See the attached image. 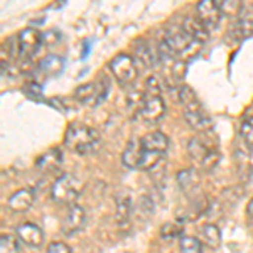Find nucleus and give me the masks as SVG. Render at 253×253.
<instances>
[{
	"label": "nucleus",
	"mask_w": 253,
	"mask_h": 253,
	"mask_svg": "<svg viewBox=\"0 0 253 253\" xmlns=\"http://www.w3.org/2000/svg\"><path fill=\"white\" fill-rule=\"evenodd\" d=\"M108 91H110V83H108V80L101 75V76H98L96 81L80 84L75 91V98L81 105H84V107H96V105H100L101 101L107 98Z\"/></svg>",
	"instance_id": "5"
},
{
	"label": "nucleus",
	"mask_w": 253,
	"mask_h": 253,
	"mask_svg": "<svg viewBox=\"0 0 253 253\" xmlns=\"http://www.w3.org/2000/svg\"><path fill=\"white\" fill-rule=\"evenodd\" d=\"M61 162H63V152L58 147H54V149H49L47 152L36 159V167L44 172H52L61 166Z\"/></svg>",
	"instance_id": "19"
},
{
	"label": "nucleus",
	"mask_w": 253,
	"mask_h": 253,
	"mask_svg": "<svg viewBox=\"0 0 253 253\" xmlns=\"http://www.w3.org/2000/svg\"><path fill=\"white\" fill-rule=\"evenodd\" d=\"M38 68L42 75H46L47 78H51V76H58L59 73L63 71L64 61H63V58H59V56H56V54H49L39 61Z\"/></svg>",
	"instance_id": "20"
},
{
	"label": "nucleus",
	"mask_w": 253,
	"mask_h": 253,
	"mask_svg": "<svg viewBox=\"0 0 253 253\" xmlns=\"http://www.w3.org/2000/svg\"><path fill=\"white\" fill-rule=\"evenodd\" d=\"M58 41H59L58 31L51 29V31L47 32V34H44V44H46V46H52V44H56Z\"/></svg>",
	"instance_id": "32"
},
{
	"label": "nucleus",
	"mask_w": 253,
	"mask_h": 253,
	"mask_svg": "<svg viewBox=\"0 0 253 253\" xmlns=\"http://www.w3.org/2000/svg\"><path fill=\"white\" fill-rule=\"evenodd\" d=\"M187 154H189L191 161L203 166L208 170L213 169L219 161V154L216 152L213 147L206 145L199 137H193L187 142Z\"/></svg>",
	"instance_id": "6"
},
{
	"label": "nucleus",
	"mask_w": 253,
	"mask_h": 253,
	"mask_svg": "<svg viewBox=\"0 0 253 253\" xmlns=\"http://www.w3.org/2000/svg\"><path fill=\"white\" fill-rule=\"evenodd\" d=\"M201 242L210 248H218L221 245V231L213 223H208L201 228Z\"/></svg>",
	"instance_id": "22"
},
{
	"label": "nucleus",
	"mask_w": 253,
	"mask_h": 253,
	"mask_svg": "<svg viewBox=\"0 0 253 253\" xmlns=\"http://www.w3.org/2000/svg\"><path fill=\"white\" fill-rule=\"evenodd\" d=\"M19 54H22L24 58H31L39 51V47L44 44V34L38 31L36 27H27L19 34Z\"/></svg>",
	"instance_id": "9"
},
{
	"label": "nucleus",
	"mask_w": 253,
	"mask_h": 253,
	"mask_svg": "<svg viewBox=\"0 0 253 253\" xmlns=\"http://www.w3.org/2000/svg\"><path fill=\"white\" fill-rule=\"evenodd\" d=\"M182 29L186 31L187 36H191L194 41H198V42L205 44L208 39H210V31H208V27L205 24L201 22L198 17H193V15H187L182 20Z\"/></svg>",
	"instance_id": "17"
},
{
	"label": "nucleus",
	"mask_w": 253,
	"mask_h": 253,
	"mask_svg": "<svg viewBox=\"0 0 253 253\" xmlns=\"http://www.w3.org/2000/svg\"><path fill=\"white\" fill-rule=\"evenodd\" d=\"M231 34H233V38L238 39V41L250 38V36L253 34V19L245 17V15H240L238 20L235 22V26L231 27Z\"/></svg>",
	"instance_id": "23"
},
{
	"label": "nucleus",
	"mask_w": 253,
	"mask_h": 253,
	"mask_svg": "<svg viewBox=\"0 0 253 253\" xmlns=\"http://www.w3.org/2000/svg\"><path fill=\"white\" fill-rule=\"evenodd\" d=\"M112 75L115 76V80L122 84H130L137 80L138 76V69L135 64V59L128 54H118L115 56L108 64Z\"/></svg>",
	"instance_id": "7"
},
{
	"label": "nucleus",
	"mask_w": 253,
	"mask_h": 253,
	"mask_svg": "<svg viewBox=\"0 0 253 253\" xmlns=\"http://www.w3.org/2000/svg\"><path fill=\"white\" fill-rule=\"evenodd\" d=\"M144 91L147 95H159L161 96V91H162V86H161V81H159L157 76H149L145 80V89Z\"/></svg>",
	"instance_id": "29"
},
{
	"label": "nucleus",
	"mask_w": 253,
	"mask_h": 253,
	"mask_svg": "<svg viewBox=\"0 0 253 253\" xmlns=\"http://www.w3.org/2000/svg\"><path fill=\"white\" fill-rule=\"evenodd\" d=\"M154 211H156V205H154V201L149 198V196H142L140 199H138V205L135 206V214L138 219H147L150 218V216L154 214Z\"/></svg>",
	"instance_id": "24"
},
{
	"label": "nucleus",
	"mask_w": 253,
	"mask_h": 253,
	"mask_svg": "<svg viewBox=\"0 0 253 253\" xmlns=\"http://www.w3.org/2000/svg\"><path fill=\"white\" fill-rule=\"evenodd\" d=\"M216 3H218L221 14L228 15V17H236L242 10V3L235 2V0H216Z\"/></svg>",
	"instance_id": "27"
},
{
	"label": "nucleus",
	"mask_w": 253,
	"mask_h": 253,
	"mask_svg": "<svg viewBox=\"0 0 253 253\" xmlns=\"http://www.w3.org/2000/svg\"><path fill=\"white\" fill-rule=\"evenodd\" d=\"M83 191V182L73 174H61L51 186V198L58 205H75Z\"/></svg>",
	"instance_id": "3"
},
{
	"label": "nucleus",
	"mask_w": 253,
	"mask_h": 253,
	"mask_svg": "<svg viewBox=\"0 0 253 253\" xmlns=\"http://www.w3.org/2000/svg\"><path fill=\"white\" fill-rule=\"evenodd\" d=\"M17 238L19 242H22L24 245L31 248H39L44 243V233L42 230L34 223H22L17 226Z\"/></svg>",
	"instance_id": "13"
},
{
	"label": "nucleus",
	"mask_w": 253,
	"mask_h": 253,
	"mask_svg": "<svg viewBox=\"0 0 253 253\" xmlns=\"http://www.w3.org/2000/svg\"><path fill=\"white\" fill-rule=\"evenodd\" d=\"M34 201H36L34 191L29 189V187H22V189L15 191V193L10 196L9 201H7V206H9V210L14 211V213H26L27 210L32 208Z\"/></svg>",
	"instance_id": "14"
},
{
	"label": "nucleus",
	"mask_w": 253,
	"mask_h": 253,
	"mask_svg": "<svg viewBox=\"0 0 253 253\" xmlns=\"http://www.w3.org/2000/svg\"><path fill=\"white\" fill-rule=\"evenodd\" d=\"M44 253H71V248L63 242H54V243L47 245Z\"/></svg>",
	"instance_id": "31"
},
{
	"label": "nucleus",
	"mask_w": 253,
	"mask_h": 253,
	"mask_svg": "<svg viewBox=\"0 0 253 253\" xmlns=\"http://www.w3.org/2000/svg\"><path fill=\"white\" fill-rule=\"evenodd\" d=\"M179 101L184 110V120L198 132H206L211 128V118L206 113L205 107L198 100L194 89L187 84H182L179 88Z\"/></svg>",
	"instance_id": "2"
},
{
	"label": "nucleus",
	"mask_w": 253,
	"mask_h": 253,
	"mask_svg": "<svg viewBox=\"0 0 253 253\" xmlns=\"http://www.w3.org/2000/svg\"><path fill=\"white\" fill-rule=\"evenodd\" d=\"M142 147H144L145 152L157 154V156H166L167 150H169V138L166 137V133L159 132H150L140 138Z\"/></svg>",
	"instance_id": "15"
},
{
	"label": "nucleus",
	"mask_w": 253,
	"mask_h": 253,
	"mask_svg": "<svg viewBox=\"0 0 253 253\" xmlns=\"http://www.w3.org/2000/svg\"><path fill=\"white\" fill-rule=\"evenodd\" d=\"M133 214V205H132V198L130 194L122 193L117 199V210H115V218H117V224L120 228H125L130 224V219H132Z\"/></svg>",
	"instance_id": "18"
},
{
	"label": "nucleus",
	"mask_w": 253,
	"mask_h": 253,
	"mask_svg": "<svg viewBox=\"0 0 253 253\" xmlns=\"http://www.w3.org/2000/svg\"><path fill=\"white\" fill-rule=\"evenodd\" d=\"M240 137L248 147H253V117H245L240 122Z\"/></svg>",
	"instance_id": "26"
},
{
	"label": "nucleus",
	"mask_w": 253,
	"mask_h": 253,
	"mask_svg": "<svg viewBox=\"0 0 253 253\" xmlns=\"http://www.w3.org/2000/svg\"><path fill=\"white\" fill-rule=\"evenodd\" d=\"M181 233V226L175 223H166L164 226L161 228V235L164 236V238H174V236H177Z\"/></svg>",
	"instance_id": "30"
},
{
	"label": "nucleus",
	"mask_w": 253,
	"mask_h": 253,
	"mask_svg": "<svg viewBox=\"0 0 253 253\" xmlns=\"http://www.w3.org/2000/svg\"><path fill=\"white\" fill-rule=\"evenodd\" d=\"M0 253H20L19 242L12 235L0 236Z\"/></svg>",
	"instance_id": "28"
},
{
	"label": "nucleus",
	"mask_w": 253,
	"mask_h": 253,
	"mask_svg": "<svg viewBox=\"0 0 253 253\" xmlns=\"http://www.w3.org/2000/svg\"><path fill=\"white\" fill-rule=\"evenodd\" d=\"M145 93V91H144ZM138 115L142 120H145L147 124H154V122L161 120L166 113V103L162 100V96L159 95H144L140 107H138Z\"/></svg>",
	"instance_id": "8"
},
{
	"label": "nucleus",
	"mask_w": 253,
	"mask_h": 253,
	"mask_svg": "<svg viewBox=\"0 0 253 253\" xmlns=\"http://www.w3.org/2000/svg\"><path fill=\"white\" fill-rule=\"evenodd\" d=\"M84 221H86V213L80 205H71L64 213L63 223H61V230H63L64 235L71 236L83 228Z\"/></svg>",
	"instance_id": "11"
},
{
	"label": "nucleus",
	"mask_w": 253,
	"mask_h": 253,
	"mask_svg": "<svg viewBox=\"0 0 253 253\" xmlns=\"http://www.w3.org/2000/svg\"><path fill=\"white\" fill-rule=\"evenodd\" d=\"M100 142L101 137L98 133V130L89 125L81 124V122L71 124L66 128V133H64V145H66V149H69L75 154H80V156L96 150Z\"/></svg>",
	"instance_id": "1"
},
{
	"label": "nucleus",
	"mask_w": 253,
	"mask_h": 253,
	"mask_svg": "<svg viewBox=\"0 0 253 253\" xmlns=\"http://www.w3.org/2000/svg\"><path fill=\"white\" fill-rule=\"evenodd\" d=\"M196 12H198V19L208 27V31H213L219 26L221 20V10H219L216 0H201L196 5Z\"/></svg>",
	"instance_id": "10"
},
{
	"label": "nucleus",
	"mask_w": 253,
	"mask_h": 253,
	"mask_svg": "<svg viewBox=\"0 0 253 253\" xmlns=\"http://www.w3.org/2000/svg\"><path fill=\"white\" fill-rule=\"evenodd\" d=\"M133 54H135V58L133 59H135L137 63L145 69H152L159 61L157 46H156V49H154L152 46H150L149 41H145V39H137L135 41Z\"/></svg>",
	"instance_id": "12"
},
{
	"label": "nucleus",
	"mask_w": 253,
	"mask_h": 253,
	"mask_svg": "<svg viewBox=\"0 0 253 253\" xmlns=\"http://www.w3.org/2000/svg\"><path fill=\"white\" fill-rule=\"evenodd\" d=\"M177 184L186 194L196 193V189H198V186H199L198 174H196L193 169L181 170V172H177Z\"/></svg>",
	"instance_id": "21"
},
{
	"label": "nucleus",
	"mask_w": 253,
	"mask_h": 253,
	"mask_svg": "<svg viewBox=\"0 0 253 253\" xmlns=\"http://www.w3.org/2000/svg\"><path fill=\"white\" fill-rule=\"evenodd\" d=\"M247 214L253 219V198L250 199V203H248V206H247Z\"/></svg>",
	"instance_id": "33"
},
{
	"label": "nucleus",
	"mask_w": 253,
	"mask_h": 253,
	"mask_svg": "<svg viewBox=\"0 0 253 253\" xmlns=\"http://www.w3.org/2000/svg\"><path fill=\"white\" fill-rule=\"evenodd\" d=\"M164 41L172 47V51L177 54V58H194L199 52L203 44L194 41L191 36L186 34V31L182 29V26L179 27H169L166 31Z\"/></svg>",
	"instance_id": "4"
},
{
	"label": "nucleus",
	"mask_w": 253,
	"mask_h": 253,
	"mask_svg": "<svg viewBox=\"0 0 253 253\" xmlns=\"http://www.w3.org/2000/svg\"><path fill=\"white\" fill-rule=\"evenodd\" d=\"M179 248L181 253H203V245L194 236H182L179 240Z\"/></svg>",
	"instance_id": "25"
},
{
	"label": "nucleus",
	"mask_w": 253,
	"mask_h": 253,
	"mask_svg": "<svg viewBox=\"0 0 253 253\" xmlns=\"http://www.w3.org/2000/svg\"><path fill=\"white\" fill-rule=\"evenodd\" d=\"M142 157H144V147H142L140 138H132L126 144L124 154H122V162L128 169H140Z\"/></svg>",
	"instance_id": "16"
}]
</instances>
